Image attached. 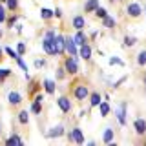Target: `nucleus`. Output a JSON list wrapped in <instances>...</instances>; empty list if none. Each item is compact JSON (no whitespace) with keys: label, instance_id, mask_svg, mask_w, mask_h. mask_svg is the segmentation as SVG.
<instances>
[{"label":"nucleus","instance_id":"nucleus-30","mask_svg":"<svg viewBox=\"0 0 146 146\" xmlns=\"http://www.w3.org/2000/svg\"><path fill=\"white\" fill-rule=\"evenodd\" d=\"M135 42H137L135 36H130V35H126V36H124V48H133Z\"/></svg>","mask_w":146,"mask_h":146},{"label":"nucleus","instance_id":"nucleus-3","mask_svg":"<svg viewBox=\"0 0 146 146\" xmlns=\"http://www.w3.org/2000/svg\"><path fill=\"white\" fill-rule=\"evenodd\" d=\"M126 15L130 18H133V20H137V18H141V15H143V7H141V4L137 2H130L126 7Z\"/></svg>","mask_w":146,"mask_h":146},{"label":"nucleus","instance_id":"nucleus-44","mask_svg":"<svg viewBox=\"0 0 146 146\" xmlns=\"http://www.w3.org/2000/svg\"><path fill=\"white\" fill-rule=\"evenodd\" d=\"M0 137H2V126H0Z\"/></svg>","mask_w":146,"mask_h":146},{"label":"nucleus","instance_id":"nucleus-41","mask_svg":"<svg viewBox=\"0 0 146 146\" xmlns=\"http://www.w3.org/2000/svg\"><path fill=\"white\" fill-rule=\"evenodd\" d=\"M53 17H55V18H62V9H60V7H57V9L53 11Z\"/></svg>","mask_w":146,"mask_h":146},{"label":"nucleus","instance_id":"nucleus-23","mask_svg":"<svg viewBox=\"0 0 146 146\" xmlns=\"http://www.w3.org/2000/svg\"><path fill=\"white\" fill-rule=\"evenodd\" d=\"M113 135H115V131H113L111 128H108V130L104 131V135H102V143H104V144L113 143Z\"/></svg>","mask_w":146,"mask_h":146},{"label":"nucleus","instance_id":"nucleus-7","mask_svg":"<svg viewBox=\"0 0 146 146\" xmlns=\"http://www.w3.org/2000/svg\"><path fill=\"white\" fill-rule=\"evenodd\" d=\"M68 139L75 144H84V135H82V130L80 128H73L71 131H68Z\"/></svg>","mask_w":146,"mask_h":146},{"label":"nucleus","instance_id":"nucleus-12","mask_svg":"<svg viewBox=\"0 0 146 146\" xmlns=\"http://www.w3.org/2000/svg\"><path fill=\"white\" fill-rule=\"evenodd\" d=\"M91 53H93V51H91V44H90V42L79 48V57H80V58H84L86 62L91 60Z\"/></svg>","mask_w":146,"mask_h":146},{"label":"nucleus","instance_id":"nucleus-32","mask_svg":"<svg viewBox=\"0 0 146 146\" xmlns=\"http://www.w3.org/2000/svg\"><path fill=\"white\" fill-rule=\"evenodd\" d=\"M137 64L139 66H146V49H143V51L137 55Z\"/></svg>","mask_w":146,"mask_h":146},{"label":"nucleus","instance_id":"nucleus-34","mask_svg":"<svg viewBox=\"0 0 146 146\" xmlns=\"http://www.w3.org/2000/svg\"><path fill=\"white\" fill-rule=\"evenodd\" d=\"M15 60H17V64H18V66H20V70H22V71H24V73H27V66H26V62H24V58H22V55H18V57L15 58Z\"/></svg>","mask_w":146,"mask_h":146},{"label":"nucleus","instance_id":"nucleus-1","mask_svg":"<svg viewBox=\"0 0 146 146\" xmlns=\"http://www.w3.org/2000/svg\"><path fill=\"white\" fill-rule=\"evenodd\" d=\"M70 93H71V97L75 99L77 102H82V100H86V99H88V95H90V86L86 84L84 80L75 79L70 84Z\"/></svg>","mask_w":146,"mask_h":146},{"label":"nucleus","instance_id":"nucleus-27","mask_svg":"<svg viewBox=\"0 0 146 146\" xmlns=\"http://www.w3.org/2000/svg\"><path fill=\"white\" fill-rule=\"evenodd\" d=\"M18 22V15H7V20H6V26L9 27V29H13V27L17 26Z\"/></svg>","mask_w":146,"mask_h":146},{"label":"nucleus","instance_id":"nucleus-42","mask_svg":"<svg viewBox=\"0 0 146 146\" xmlns=\"http://www.w3.org/2000/svg\"><path fill=\"white\" fill-rule=\"evenodd\" d=\"M4 53H6V51H4V48H2V46H0V62L4 60Z\"/></svg>","mask_w":146,"mask_h":146},{"label":"nucleus","instance_id":"nucleus-8","mask_svg":"<svg viewBox=\"0 0 146 146\" xmlns=\"http://www.w3.org/2000/svg\"><path fill=\"white\" fill-rule=\"evenodd\" d=\"M42 99H44L42 93L35 95L33 102H31V113H33V115H40V113H42Z\"/></svg>","mask_w":146,"mask_h":146},{"label":"nucleus","instance_id":"nucleus-29","mask_svg":"<svg viewBox=\"0 0 146 146\" xmlns=\"http://www.w3.org/2000/svg\"><path fill=\"white\" fill-rule=\"evenodd\" d=\"M66 75H68V73H66V68H64V66H58L57 71H55V77H57V80H62Z\"/></svg>","mask_w":146,"mask_h":146},{"label":"nucleus","instance_id":"nucleus-45","mask_svg":"<svg viewBox=\"0 0 146 146\" xmlns=\"http://www.w3.org/2000/svg\"><path fill=\"white\" fill-rule=\"evenodd\" d=\"M0 4H6V0H0Z\"/></svg>","mask_w":146,"mask_h":146},{"label":"nucleus","instance_id":"nucleus-31","mask_svg":"<svg viewBox=\"0 0 146 146\" xmlns=\"http://www.w3.org/2000/svg\"><path fill=\"white\" fill-rule=\"evenodd\" d=\"M95 17H97L99 20H102L104 17H108V9H106V7H100V6H99V7H97V11H95Z\"/></svg>","mask_w":146,"mask_h":146},{"label":"nucleus","instance_id":"nucleus-22","mask_svg":"<svg viewBox=\"0 0 146 146\" xmlns=\"http://www.w3.org/2000/svg\"><path fill=\"white\" fill-rule=\"evenodd\" d=\"M6 144L7 146H15V144H24V141L20 139V135H17V133H13L9 139H6Z\"/></svg>","mask_w":146,"mask_h":146},{"label":"nucleus","instance_id":"nucleus-16","mask_svg":"<svg viewBox=\"0 0 146 146\" xmlns=\"http://www.w3.org/2000/svg\"><path fill=\"white\" fill-rule=\"evenodd\" d=\"M7 102L11 104V106H18V104L22 102V95L18 93V91H9L7 93Z\"/></svg>","mask_w":146,"mask_h":146},{"label":"nucleus","instance_id":"nucleus-20","mask_svg":"<svg viewBox=\"0 0 146 146\" xmlns=\"http://www.w3.org/2000/svg\"><path fill=\"white\" fill-rule=\"evenodd\" d=\"M17 121L20 122L22 126L29 124V111H27V110H22V111H18V115H17Z\"/></svg>","mask_w":146,"mask_h":146},{"label":"nucleus","instance_id":"nucleus-43","mask_svg":"<svg viewBox=\"0 0 146 146\" xmlns=\"http://www.w3.org/2000/svg\"><path fill=\"white\" fill-rule=\"evenodd\" d=\"M4 80H6V79H4V77H2V75H0V86H2V84H4Z\"/></svg>","mask_w":146,"mask_h":146},{"label":"nucleus","instance_id":"nucleus-10","mask_svg":"<svg viewBox=\"0 0 146 146\" xmlns=\"http://www.w3.org/2000/svg\"><path fill=\"white\" fill-rule=\"evenodd\" d=\"M73 42L77 44V48H80V46H84V44H88V42H90V38L86 36L84 29H79L75 35H73Z\"/></svg>","mask_w":146,"mask_h":146},{"label":"nucleus","instance_id":"nucleus-21","mask_svg":"<svg viewBox=\"0 0 146 146\" xmlns=\"http://www.w3.org/2000/svg\"><path fill=\"white\" fill-rule=\"evenodd\" d=\"M99 7V0H86L84 4V11L86 13H95Z\"/></svg>","mask_w":146,"mask_h":146},{"label":"nucleus","instance_id":"nucleus-24","mask_svg":"<svg viewBox=\"0 0 146 146\" xmlns=\"http://www.w3.org/2000/svg\"><path fill=\"white\" fill-rule=\"evenodd\" d=\"M102 26L104 27H108V29H113V27H115L117 26V22H115V18H113V17H104L102 18Z\"/></svg>","mask_w":146,"mask_h":146},{"label":"nucleus","instance_id":"nucleus-18","mask_svg":"<svg viewBox=\"0 0 146 146\" xmlns=\"http://www.w3.org/2000/svg\"><path fill=\"white\" fill-rule=\"evenodd\" d=\"M42 88H44V91L48 95H53L55 93V88H57V84H55V80H51V79H44L42 80Z\"/></svg>","mask_w":146,"mask_h":146},{"label":"nucleus","instance_id":"nucleus-2","mask_svg":"<svg viewBox=\"0 0 146 146\" xmlns=\"http://www.w3.org/2000/svg\"><path fill=\"white\" fill-rule=\"evenodd\" d=\"M62 66L66 68V73L71 77H77V73H79V62H77V57H73V55H66L62 60Z\"/></svg>","mask_w":146,"mask_h":146},{"label":"nucleus","instance_id":"nucleus-15","mask_svg":"<svg viewBox=\"0 0 146 146\" xmlns=\"http://www.w3.org/2000/svg\"><path fill=\"white\" fill-rule=\"evenodd\" d=\"M40 86H42V82H38V80H35V79H29V88H27V95H29V97H35V95L38 93Z\"/></svg>","mask_w":146,"mask_h":146},{"label":"nucleus","instance_id":"nucleus-25","mask_svg":"<svg viewBox=\"0 0 146 146\" xmlns=\"http://www.w3.org/2000/svg\"><path fill=\"white\" fill-rule=\"evenodd\" d=\"M99 111H100V117H106L110 113V102L108 100H102V102L99 104Z\"/></svg>","mask_w":146,"mask_h":146},{"label":"nucleus","instance_id":"nucleus-40","mask_svg":"<svg viewBox=\"0 0 146 146\" xmlns=\"http://www.w3.org/2000/svg\"><path fill=\"white\" fill-rule=\"evenodd\" d=\"M11 70H0V75H2L4 77V79H9V77H11Z\"/></svg>","mask_w":146,"mask_h":146},{"label":"nucleus","instance_id":"nucleus-36","mask_svg":"<svg viewBox=\"0 0 146 146\" xmlns=\"http://www.w3.org/2000/svg\"><path fill=\"white\" fill-rule=\"evenodd\" d=\"M4 51H6L7 57H11V58H17L18 57V51H15L13 48H4Z\"/></svg>","mask_w":146,"mask_h":146},{"label":"nucleus","instance_id":"nucleus-47","mask_svg":"<svg viewBox=\"0 0 146 146\" xmlns=\"http://www.w3.org/2000/svg\"><path fill=\"white\" fill-rule=\"evenodd\" d=\"M0 38H2V31H0Z\"/></svg>","mask_w":146,"mask_h":146},{"label":"nucleus","instance_id":"nucleus-13","mask_svg":"<svg viewBox=\"0 0 146 146\" xmlns=\"http://www.w3.org/2000/svg\"><path fill=\"white\" fill-rule=\"evenodd\" d=\"M55 44H57L58 55H66V38H64V35L58 33L57 36H55Z\"/></svg>","mask_w":146,"mask_h":146},{"label":"nucleus","instance_id":"nucleus-11","mask_svg":"<svg viewBox=\"0 0 146 146\" xmlns=\"http://www.w3.org/2000/svg\"><path fill=\"white\" fill-rule=\"evenodd\" d=\"M62 135H66V130H64V126H62V124L53 126L51 130L46 133V137H48V139H57V137H62Z\"/></svg>","mask_w":146,"mask_h":146},{"label":"nucleus","instance_id":"nucleus-33","mask_svg":"<svg viewBox=\"0 0 146 146\" xmlns=\"http://www.w3.org/2000/svg\"><path fill=\"white\" fill-rule=\"evenodd\" d=\"M7 20V15H6V6L4 4H0V24H6Z\"/></svg>","mask_w":146,"mask_h":146},{"label":"nucleus","instance_id":"nucleus-49","mask_svg":"<svg viewBox=\"0 0 146 146\" xmlns=\"http://www.w3.org/2000/svg\"><path fill=\"white\" fill-rule=\"evenodd\" d=\"M144 11H146V6H144Z\"/></svg>","mask_w":146,"mask_h":146},{"label":"nucleus","instance_id":"nucleus-6","mask_svg":"<svg viewBox=\"0 0 146 146\" xmlns=\"http://www.w3.org/2000/svg\"><path fill=\"white\" fill-rule=\"evenodd\" d=\"M57 104H58V110H60L62 113H70L71 111V99L68 97V95H60V97L57 99Z\"/></svg>","mask_w":146,"mask_h":146},{"label":"nucleus","instance_id":"nucleus-9","mask_svg":"<svg viewBox=\"0 0 146 146\" xmlns=\"http://www.w3.org/2000/svg\"><path fill=\"white\" fill-rule=\"evenodd\" d=\"M64 38H66V53H68V55H73V57H77V55H79V48H77V44L73 42V36L64 35Z\"/></svg>","mask_w":146,"mask_h":146},{"label":"nucleus","instance_id":"nucleus-26","mask_svg":"<svg viewBox=\"0 0 146 146\" xmlns=\"http://www.w3.org/2000/svg\"><path fill=\"white\" fill-rule=\"evenodd\" d=\"M6 9L11 13H17L18 9V0H6Z\"/></svg>","mask_w":146,"mask_h":146},{"label":"nucleus","instance_id":"nucleus-4","mask_svg":"<svg viewBox=\"0 0 146 146\" xmlns=\"http://www.w3.org/2000/svg\"><path fill=\"white\" fill-rule=\"evenodd\" d=\"M126 110H128V102H121L119 106L115 108V117H117V121H119V124L121 126H126Z\"/></svg>","mask_w":146,"mask_h":146},{"label":"nucleus","instance_id":"nucleus-28","mask_svg":"<svg viewBox=\"0 0 146 146\" xmlns=\"http://www.w3.org/2000/svg\"><path fill=\"white\" fill-rule=\"evenodd\" d=\"M40 17H42V20H49V18H53V11H51V9L42 7V9H40Z\"/></svg>","mask_w":146,"mask_h":146},{"label":"nucleus","instance_id":"nucleus-38","mask_svg":"<svg viewBox=\"0 0 146 146\" xmlns=\"http://www.w3.org/2000/svg\"><path fill=\"white\" fill-rule=\"evenodd\" d=\"M46 64H48V62H46V58H36V60H35V68H38V70H40V68H46Z\"/></svg>","mask_w":146,"mask_h":146},{"label":"nucleus","instance_id":"nucleus-14","mask_svg":"<svg viewBox=\"0 0 146 146\" xmlns=\"http://www.w3.org/2000/svg\"><path fill=\"white\" fill-rule=\"evenodd\" d=\"M133 128H135V133L137 135H146V121L144 119H135L133 122Z\"/></svg>","mask_w":146,"mask_h":146},{"label":"nucleus","instance_id":"nucleus-35","mask_svg":"<svg viewBox=\"0 0 146 146\" xmlns=\"http://www.w3.org/2000/svg\"><path fill=\"white\" fill-rule=\"evenodd\" d=\"M17 51H18V55H24V53L27 51L26 42H17Z\"/></svg>","mask_w":146,"mask_h":146},{"label":"nucleus","instance_id":"nucleus-37","mask_svg":"<svg viewBox=\"0 0 146 146\" xmlns=\"http://www.w3.org/2000/svg\"><path fill=\"white\" fill-rule=\"evenodd\" d=\"M110 64H111V66H115V64H119V66H124V60H121L119 57H111V58H110Z\"/></svg>","mask_w":146,"mask_h":146},{"label":"nucleus","instance_id":"nucleus-46","mask_svg":"<svg viewBox=\"0 0 146 146\" xmlns=\"http://www.w3.org/2000/svg\"><path fill=\"white\" fill-rule=\"evenodd\" d=\"M144 86H146V77H144Z\"/></svg>","mask_w":146,"mask_h":146},{"label":"nucleus","instance_id":"nucleus-17","mask_svg":"<svg viewBox=\"0 0 146 146\" xmlns=\"http://www.w3.org/2000/svg\"><path fill=\"white\" fill-rule=\"evenodd\" d=\"M71 26H73V29H84L86 27V18L82 17V15H77V17H73V20H71Z\"/></svg>","mask_w":146,"mask_h":146},{"label":"nucleus","instance_id":"nucleus-5","mask_svg":"<svg viewBox=\"0 0 146 146\" xmlns=\"http://www.w3.org/2000/svg\"><path fill=\"white\" fill-rule=\"evenodd\" d=\"M42 49H44L46 55H58L55 38H48V36H44V38H42Z\"/></svg>","mask_w":146,"mask_h":146},{"label":"nucleus","instance_id":"nucleus-39","mask_svg":"<svg viewBox=\"0 0 146 146\" xmlns=\"http://www.w3.org/2000/svg\"><path fill=\"white\" fill-rule=\"evenodd\" d=\"M44 36H48V38H55V36H57V31H55V29H48Z\"/></svg>","mask_w":146,"mask_h":146},{"label":"nucleus","instance_id":"nucleus-19","mask_svg":"<svg viewBox=\"0 0 146 146\" xmlns=\"http://www.w3.org/2000/svg\"><path fill=\"white\" fill-rule=\"evenodd\" d=\"M102 102V97L97 91H90V106L91 108H99V104Z\"/></svg>","mask_w":146,"mask_h":146},{"label":"nucleus","instance_id":"nucleus-48","mask_svg":"<svg viewBox=\"0 0 146 146\" xmlns=\"http://www.w3.org/2000/svg\"><path fill=\"white\" fill-rule=\"evenodd\" d=\"M110 2H115V0H110Z\"/></svg>","mask_w":146,"mask_h":146}]
</instances>
